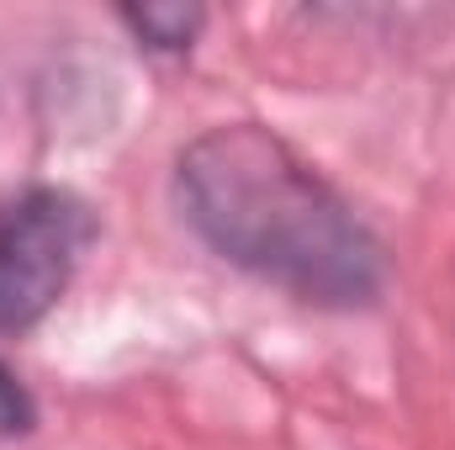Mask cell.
<instances>
[{
  "label": "cell",
  "mask_w": 455,
  "mask_h": 450,
  "mask_svg": "<svg viewBox=\"0 0 455 450\" xmlns=\"http://www.w3.org/2000/svg\"><path fill=\"white\" fill-rule=\"evenodd\" d=\"M175 197L228 265L313 308H365L387 286V254L355 207L270 127L223 122L175 159Z\"/></svg>",
  "instance_id": "obj_1"
},
{
  "label": "cell",
  "mask_w": 455,
  "mask_h": 450,
  "mask_svg": "<svg viewBox=\"0 0 455 450\" xmlns=\"http://www.w3.org/2000/svg\"><path fill=\"white\" fill-rule=\"evenodd\" d=\"M91 238V207L59 186H37L0 213V334H27L59 308Z\"/></svg>",
  "instance_id": "obj_2"
},
{
  "label": "cell",
  "mask_w": 455,
  "mask_h": 450,
  "mask_svg": "<svg viewBox=\"0 0 455 450\" xmlns=\"http://www.w3.org/2000/svg\"><path fill=\"white\" fill-rule=\"evenodd\" d=\"M122 21L148 43V48H164V53H180L191 48V37L202 32V11L196 5H127Z\"/></svg>",
  "instance_id": "obj_3"
},
{
  "label": "cell",
  "mask_w": 455,
  "mask_h": 450,
  "mask_svg": "<svg viewBox=\"0 0 455 450\" xmlns=\"http://www.w3.org/2000/svg\"><path fill=\"white\" fill-rule=\"evenodd\" d=\"M37 424V408L27 398V387L0 366V440H16V435H32Z\"/></svg>",
  "instance_id": "obj_4"
}]
</instances>
